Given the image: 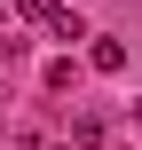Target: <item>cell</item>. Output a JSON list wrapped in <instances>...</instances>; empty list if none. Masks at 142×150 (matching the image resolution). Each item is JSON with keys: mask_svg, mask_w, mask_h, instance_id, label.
Masks as SVG:
<instances>
[{"mask_svg": "<svg viewBox=\"0 0 142 150\" xmlns=\"http://www.w3.org/2000/svg\"><path fill=\"white\" fill-rule=\"evenodd\" d=\"M16 16H24L32 32H47V40H95V32L79 24V8H71V0H16Z\"/></svg>", "mask_w": 142, "mask_h": 150, "instance_id": "cell-1", "label": "cell"}, {"mask_svg": "<svg viewBox=\"0 0 142 150\" xmlns=\"http://www.w3.org/2000/svg\"><path fill=\"white\" fill-rule=\"evenodd\" d=\"M134 127H142V103H134Z\"/></svg>", "mask_w": 142, "mask_h": 150, "instance_id": "cell-4", "label": "cell"}, {"mask_svg": "<svg viewBox=\"0 0 142 150\" xmlns=\"http://www.w3.org/2000/svg\"><path fill=\"white\" fill-rule=\"evenodd\" d=\"M87 63H95L103 79H111V71H126V40H111V32H95V40H87Z\"/></svg>", "mask_w": 142, "mask_h": 150, "instance_id": "cell-2", "label": "cell"}, {"mask_svg": "<svg viewBox=\"0 0 142 150\" xmlns=\"http://www.w3.org/2000/svg\"><path fill=\"white\" fill-rule=\"evenodd\" d=\"M8 150H47V134H32V127H24V134H8Z\"/></svg>", "mask_w": 142, "mask_h": 150, "instance_id": "cell-3", "label": "cell"}]
</instances>
